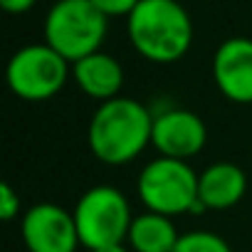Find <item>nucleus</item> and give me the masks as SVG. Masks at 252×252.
Returning a JSON list of instances; mask_svg holds the SVG:
<instances>
[{
    "mask_svg": "<svg viewBox=\"0 0 252 252\" xmlns=\"http://www.w3.org/2000/svg\"><path fill=\"white\" fill-rule=\"evenodd\" d=\"M131 47L154 64H173L193 45V20L178 0H141L126 18Z\"/></svg>",
    "mask_w": 252,
    "mask_h": 252,
    "instance_id": "f03ea898",
    "label": "nucleus"
},
{
    "mask_svg": "<svg viewBox=\"0 0 252 252\" xmlns=\"http://www.w3.org/2000/svg\"><path fill=\"white\" fill-rule=\"evenodd\" d=\"M72 79L87 96L104 104V101L119 96V92L124 87V67L116 57L99 50V52L72 64Z\"/></svg>",
    "mask_w": 252,
    "mask_h": 252,
    "instance_id": "9b49d317",
    "label": "nucleus"
},
{
    "mask_svg": "<svg viewBox=\"0 0 252 252\" xmlns=\"http://www.w3.org/2000/svg\"><path fill=\"white\" fill-rule=\"evenodd\" d=\"M94 252H129L124 245H111V247H101V250H94Z\"/></svg>",
    "mask_w": 252,
    "mask_h": 252,
    "instance_id": "f3484780",
    "label": "nucleus"
},
{
    "mask_svg": "<svg viewBox=\"0 0 252 252\" xmlns=\"http://www.w3.org/2000/svg\"><path fill=\"white\" fill-rule=\"evenodd\" d=\"M173 252H232V250L218 232L190 230V232H183L178 237Z\"/></svg>",
    "mask_w": 252,
    "mask_h": 252,
    "instance_id": "ddd939ff",
    "label": "nucleus"
},
{
    "mask_svg": "<svg viewBox=\"0 0 252 252\" xmlns=\"http://www.w3.org/2000/svg\"><path fill=\"white\" fill-rule=\"evenodd\" d=\"M89 3L106 18H129L141 0H89Z\"/></svg>",
    "mask_w": 252,
    "mask_h": 252,
    "instance_id": "4468645a",
    "label": "nucleus"
},
{
    "mask_svg": "<svg viewBox=\"0 0 252 252\" xmlns=\"http://www.w3.org/2000/svg\"><path fill=\"white\" fill-rule=\"evenodd\" d=\"M198 173L188 161L176 158H154L139 173V198L146 210L173 218L183 213H200L203 205L198 200Z\"/></svg>",
    "mask_w": 252,
    "mask_h": 252,
    "instance_id": "20e7f679",
    "label": "nucleus"
},
{
    "mask_svg": "<svg viewBox=\"0 0 252 252\" xmlns=\"http://www.w3.org/2000/svg\"><path fill=\"white\" fill-rule=\"evenodd\" d=\"M109 32V18L89 0H57L45 15V42L69 64L99 52Z\"/></svg>",
    "mask_w": 252,
    "mask_h": 252,
    "instance_id": "7ed1b4c3",
    "label": "nucleus"
},
{
    "mask_svg": "<svg viewBox=\"0 0 252 252\" xmlns=\"http://www.w3.org/2000/svg\"><path fill=\"white\" fill-rule=\"evenodd\" d=\"M35 3H37V0H0L3 10H5V13H10V15H23V13L32 10V8H35Z\"/></svg>",
    "mask_w": 252,
    "mask_h": 252,
    "instance_id": "dca6fc26",
    "label": "nucleus"
},
{
    "mask_svg": "<svg viewBox=\"0 0 252 252\" xmlns=\"http://www.w3.org/2000/svg\"><path fill=\"white\" fill-rule=\"evenodd\" d=\"M154 114L136 99L116 96L92 114L87 141L92 154L109 166L131 163L151 144Z\"/></svg>",
    "mask_w": 252,
    "mask_h": 252,
    "instance_id": "f257e3e1",
    "label": "nucleus"
},
{
    "mask_svg": "<svg viewBox=\"0 0 252 252\" xmlns=\"http://www.w3.org/2000/svg\"><path fill=\"white\" fill-rule=\"evenodd\" d=\"M178 237L181 235L171 218L146 210L144 215L134 218L126 240L134 252H173Z\"/></svg>",
    "mask_w": 252,
    "mask_h": 252,
    "instance_id": "f8f14e48",
    "label": "nucleus"
},
{
    "mask_svg": "<svg viewBox=\"0 0 252 252\" xmlns=\"http://www.w3.org/2000/svg\"><path fill=\"white\" fill-rule=\"evenodd\" d=\"M208 129L203 119L188 109H166L154 114V134L151 146L163 158L188 161L205 149Z\"/></svg>",
    "mask_w": 252,
    "mask_h": 252,
    "instance_id": "6e6552de",
    "label": "nucleus"
},
{
    "mask_svg": "<svg viewBox=\"0 0 252 252\" xmlns=\"http://www.w3.org/2000/svg\"><path fill=\"white\" fill-rule=\"evenodd\" d=\"M247 176L230 161L210 163L198 178V200L203 210H227L245 198Z\"/></svg>",
    "mask_w": 252,
    "mask_h": 252,
    "instance_id": "9d476101",
    "label": "nucleus"
},
{
    "mask_svg": "<svg viewBox=\"0 0 252 252\" xmlns=\"http://www.w3.org/2000/svg\"><path fill=\"white\" fill-rule=\"evenodd\" d=\"M20 213V195L13 190V186H0V215L3 220H13Z\"/></svg>",
    "mask_w": 252,
    "mask_h": 252,
    "instance_id": "2eb2a0df",
    "label": "nucleus"
},
{
    "mask_svg": "<svg viewBox=\"0 0 252 252\" xmlns=\"http://www.w3.org/2000/svg\"><path fill=\"white\" fill-rule=\"evenodd\" d=\"M213 79L227 101L252 104V40L250 37H230L215 50Z\"/></svg>",
    "mask_w": 252,
    "mask_h": 252,
    "instance_id": "1a4fd4ad",
    "label": "nucleus"
},
{
    "mask_svg": "<svg viewBox=\"0 0 252 252\" xmlns=\"http://www.w3.org/2000/svg\"><path fill=\"white\" fill-rule=\"evenodd\" d=\"M28 252H77L79 232L74 215L55 203H37L23 215Z\"/></svg>",
    "mask_w": 252,
    "mask_h": 252,
    "instance_id": "0eeeda50",
    "label": "nucleus"
},
{
    "mask_svg": "<svg viewBox=\"0 0 252 252\" xmlns=\"http://www.w3.org/2000/svg\"><path fill=\"white\" fill-rule=\"evenodd\" d=\"M72 74V64L47 42L20 47L5 69L8 87L25 101H47L57 96Z\"/></svg>",
    "mask_w": 252,
    "mask_h": 252,
    "instance_id": "423d86ee",
    "label": "nucleus"
},
{
    "mask_svg": "<svg viewBox=\"0 0 252 252\" xmlns=\"http://www.w3.org/2000/svg\"><path fill=\"white\" fill-rule=\"evenodd\" d=\"M79 242L94 252L111 245H124L129 237L134 215L126 195L114 186H94L89 188L72 210Z\"/></svg>",
    "mask_w": 252,
    "mask_h": 252,
    "instance_id": "39448f33",
    "label": "nucleus"
}]
</instances>
